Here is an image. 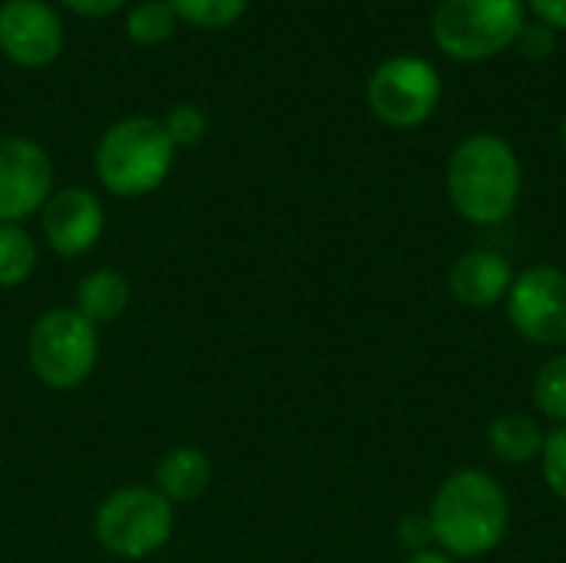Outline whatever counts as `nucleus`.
I'll list each match as a JSON object with an SVG mask.
<instances>
[{
	"mask_svg": "<svg viewBox=\"0 0 566 563\" xmlns=\"http://www.w3.org/2000/svg\"><path fill=\"white\" fill-rule=\"evenodd\" d=\"M438 100H441V76L421 56L385 60L368 80L371 113L395 129L421 126L438 110Z\"/></svg>",
	"mask_w": 566,
	"mask_h": 563,
	"instance_id": "nucleus-7",
	"label": "nucleus"
},
{
	"mask_svg": "<svg viewBox=\"0 0 566 563\" xmlns=\"http://www.w3.org/2000/svg\"><path fill=\"white\" fill-rule=\"evenodd\" d=\"M507 315L517 335L534 345H566V272L534 265L521 272L507 292Z\"/></svg>",
	"mask_w": 566,
	"mask_h": 563,
	"instance_id": "nucleus-8",
	"label": "nucleus"
},
{
	"mask_svg": "<svg viewBox=\"0 0 566 563\" xmlns=\"http://www.w3.org/2000/svg\"><path fill=\"white\" fill-rule=\"evenodd\" d=\"M206 126H209V116L196 103H179L163 119V129L169 133L172 146H196L206 136Z\"/></svg>",
	"mask_w": 566,
	"mask_h": 563,
	"instance_id": "nucleus-20",
	"label": "nucleus"
},
{
	"mask_svg": "<svg viewBox=\"0 0 566 563\" xmlns=\"http://www.w3.org/2000/svg\"><path fill=\"white\" fill-rule=\"evenodd\" d=\"M560 139H564V146H566V116H564V123H560Z\"/></svg>",
	"mask_w": 566,
	"mask_h": 563,
	"instance_id": "nucleus-27",
	"label": "nucleus"
},
{
	"mask_svg": "<svg viewBox=\"0 0 566 563\" xmlns=\"http://www.w3.org/2000/svg\"><path fill=\"white\" fill-rule=\"evenodd\" d=\"M133 289L123 272L116 269H96L76 285V312L93 325H109L129 309Z\"/></svg>",
	"mask_w": 566,
	"mask_h": 563,
	"instance_id": "nucleus-14",
	"label": "nucleus"
},
{
	"mask_svg": "<svg viewBox=\"0 0 566 563\" xmlns=\"http://www.w3.org/2000/svg\"><path fill=\"white\" fill-rule=\"evenodd\" d=\"M534 13L547 23V27H560L566 30V0H531Z\"/></svg>",
	"mask_w": 566,
	"mask_h": 563,
	"instance_id": "nucleus-25",
	"label": "nucleus"
},
{
	"mask_svg": "<svg viewBox=\"0 0 566 563\" xmlns=\"http://www.w3.org/2000/svg\"><path fill=\"white\" fill-rule=\"evenodd\" d=\"M488 445L504 465H527L544 451V431L527 415H501L488 428Z\"/></svg>",
	"mask_w": 566,
	"mask_h": 563,
	"instance_id": "nucleus-15",
	"label": "nucleus"
},
{
	"mask_svg": "<svg viewBox=\"0 0 566 563\" xmlns=\"http://www.w3.org/2000/svg\"><path fill=\"white\" fill-rule=\"evenodd\" d=\"M176 10L169 0H143L126 17V37L139 46H159L176 33Z\"/></svg>",
	"mask_w": 566,
	"mask_h": 563,
	"instance_id": "nucleus-17",
	"label": "nucleus"
},
{
	"mask_svg": "<svg viewBox=\"0 0 566 563\" xmlns=\"http://www.w3.org/2000/svg\"><path fill=\"white\" fill-rule=\"evenodd\" d=\"M451 295L471 309H488L501 299H507L514 285V269L504 256L491 249L464 252L451 269Z\"/></svg>",
	"mask_w": 566,
	"mask_h": 563,
	"instance_id": "nucleus-12",
	"label": "nucleus"
},
{
	"mask_svg": "<svg viewBox=\"0 0 566 563\" xmlns=\"http://www.w3.org/2000/svg\"><path fill=\"white\" fill-rule=\"evenodd\" d=\"M172 159L176 146L163 129V119L153 116H126L113 123L93 156L99 183L123 199L159 189L172 169Z\"/></svg>",
	"mask_w": 566,
	"mask_h": 563,
	"instance_id": "nucleus-3",
	"label": "nucleus"
},
{
	"mask_svg": "<svg viewBox=\"0 0 566 563\" xmlns=\"http://www.w3.org/2000/svg\"><path fill=\"white\" fill-rule=\"evenodd\" d=\"M53 189L46 149L27 136H0V226L43 209Z\"/></svg>",
	"mask_w": 566,
	"mask_h": 563,
	"instance_id": "nucleus-9",
	"label": "nucleus"
},
{
	"mask_svg": "<svg viewBox=\"0 0 566 563\" xmlns=\"http://www.w3.org/2000/svg\"><path fill=\"white\" fill-rule=\"evenodd\" d=\"M398 538H401V544L411 554H421V551H431L428 544L434 541V531H431V521L428 518H405L401 528H398Z\"/></svg>",
	"mask_w": 566,
	"mask_h": 563,
	"instance_id": "nucleus-23",
	"label": "nucleus"
},
{
	"mask_svg": "<svg viewBox=\"0 0 566 563\" xmlns=\"http://www.w3.org/2000/svg\"><path fill=\"white\" fill-rule=\"evenodd\" d=\"M212 484V465L206 451L192 445H179L166 451L156 465V491L172 504V501H196L206 494Z\"/></svg>",
	"mask_w": 566,
	"mask_h": 563,
	"instance_id": "nucleus-13",
	"label": "nucleus"
},
{
	"mask_svg": "<svg viewBox=\"0 0 566 563\" xmlns=\"http://www.w3.org/2000/svg\"><path fill=\"white\" fill-rule=\"evenodd\" d=\"M428 521L444 554L468 561L494 551L504 541L511 504L504 488L488 471L464 468L438 488Z\"/></svg>",
	"mask_w": 566,
	"mask_h": 563,
	"instance_id": "nucleus-1",
	"label": "nucleus"
},
{
	"mask_svg": "<svg viewBox=\"0 0 566 563\" xmlns=\"http://www.w3.org/2000/svg\"><path fill=\"white\" fill-rule=\"evenodd\" d=\"M517 46L524 56L531 60H541L554 50V33L544 27V23H524V30L517 33Z\"/></svg>",
	"mask_w": 566,
	"mask_h": 563,
	"instance_id": "nucleus-22",
	"label": "nucleus"
},
{
	"mask_svg": "<svg viewBox=\"0 0 566 563\" xmlns=\"http://www.w3.org/2000/svg\"><path fill=\"white\" fill-rule=\"evenodd\" d=\"M534 402L537 408L566 425V352L554 355L541 372H537V382H534Z\"/></svg>",
	"mask_w": 566,
	"mask_h": 563,
	"instance_id": "nucleus-19",
	"label": "nucleus"
},
{
	"mask_svg": "<svg viewBox=\"0 0 566 563\" xmlns=\"http://www.w3.org/2000/svg\"><path fill=\"white\" fill-rule=\"evenodd\" d=\"M172 504L156 488H119L93 518V534L103 551L123 561H143L172 538Z\"/></svg>",
	"mask_w": 566,
	"mask_h": 563,
	"instance_id": "nucleus-5",
	"label": "nucleus"
},
{
	"mask_svg": "<svg viewBox=\"0 0 566 563\" xmlns=\"http://www.w3.org/2000/svg\"><path fill=\"white\" fill-rule=\"evenodd\" d=\"M176 17L192 23V27H206V30H222V27H232L249 0H169Z\"/></svg>",
	"mask_w": 566,
	"mask_h": 563,
	"instance_id": "nucleus-18",
	"label": "nucleus"
},
{
	"mask_svg": "<svg viewBox=\"0 0 566 563\" xmlns=\"http://www.w3.org/2000/svg\"><path fill=\"white\" fill-rule=\"evenodd\" d=\"M434 40L454 60H488L524 30L521 0H444L434 13Z\"/></svg>",
	"mask_w": 566,
	"mask_h": 563,
	"instance_id": "nucleus-6",
	"label": "nucleus"
},
{
	"mask_svg": "<svg viewBox=\"0 0 566 563\" xmlns=\"http://www.w3.org/2000/svg\"><path fill=\"white\" fill-rule=\"evenodd\" d=\"M544 481L547 488L566 501V425H557L551 435H544Z\"/></svg>",
	"mask_w": 566,
	"mask_h": 563,
	"instance_id": "nucleus-21",
	"label": "nucleus"
},
{
	"mask_svg": "<svg viewBox=\"0 0 566 563\" xmlns=\"http://www.w3.org/2000/svg\"><path fill=\"white\" fill-rule=\"evenodd\" d=\"M99 355L96 325L86 322L76 309H50L43 312L27 338V362L33 375L56 392H70L83 385Z\"/></svg>",
	"mask_w": 566,
	"mask_h": 563,
	"instance_id": "nucleus-4",
	"label": "nucleus"
},
{
	"mask_svg": "<svg viewBox=\"0 0 566 563\" xmlns=\"http://www.w3.org/2000/svg\"><path fill=\"white\" fill-rule=\"evenodd\" d=\"M60 3L80 17H106V13H116L126 0H60Z\"/></svg>",
	"mask_w": 566,
	"mask_h": 563,
	"instance_id": "nucleus-24",
	"label": "nucleus"
},
{
	"mask_svg": "<svg viewBox=\"0 0 566 563\" xmlns=\"http://www.w3.org/2000/svg\"><path fill=\"white\" fill-rule=\"evenodd\" d=\"M448 196L468 222H504L521 199L517 153L494 133L468 136L448 163Z\"/></svg>",
	"mask_w": 566,
	"mask_h": 563,
	"instance_id": "nucleus-2",
	"label": "nucleus"
},
{
	"mask_svg": "<svg viewBox=\"0 0 566 563\" xmlns=\"http://www.w3.org/2000/svg\"><path fill=\"white\" fill-rule=\"evenodd\" d=\"M40 212H43L40 219H43V236H46L50 249L66 259L90 252L99 242L103 226H106L99 199L80 186L50 192V199L43 202Z\"/></svg>",
	"mask_w": 566,
	"mask_h": 563,
	"instance_id": "nucleus-11",
	"label": "nucleus"
},
{
	"mask_svg": "<svg viewBox=\"0 0 566 563\" xmlns=\"http://www.w3.org/2000/svg\"><path fill=\"white\" fill-rule=\"evenodd\" d=\"M405 563H458L454 557H448L444 551H421V554H411Z\"/></svg>",
	"mask_w": 566,
	"mask_h": 563,
	"instance_id": "nucleus-26",
	"label": "nucleus"
},
{
	"mask_svg": "<svg viewBox=\"0 0 566 563\" xmlns=\"http://www.w3.org/2000/svg\"><path fill=\"white\" fill-rule=\"evenodd\" d=\"M36 265V242L30 239L20 222L0 226V289L23 285Z\"/></svg>",
	"mask_w": 566,
	"mask_h": 563,
	"instance_id": "nucleus-16",
	"label": "nucleus"
},
{
	"mask_svg": "<svg viewBox=\"0 0 566 563\" xmlns=\"http://www.w3.org/2000/svg\"><path fill=\"white\" fill-rule=\"evenodd\" d=\"M63 46V27L43 0H7L0 7V50L27 70H40L56 60Z\"/></svg>",
	"mask_w": 566,
	"mask_h": 563,
	"instance_id": "nucleus-10",
	"label": "nucleus"
}]
</instances>
